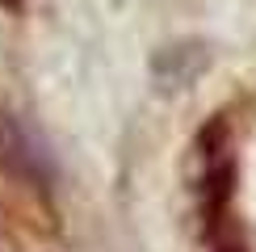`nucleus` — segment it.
<instances>
[{
    "label": "nucleus",
    "instance_id": "nucleus-2",
    "mask_svg": "<svg viewBox=\"0 0 256 252\" xmlns=\"http://www.w3.org/2000/svg\"><path fill=\"white\" fill-rule=\"evenodd\" d=\"M8 4H13V0H8Z\"/></svg>",
    "mask_w": 256,
    "mask_h": 252
},
{
    "label": "nucleus",
    "instance_id": "nucleus-1",
    "mask_svg": "<svg viewBox=\"0 0 256 252\" xmlns=\"http://www.w3.org/2000/svg\"><path fill=\"white\" fill-rule=\"evenodd\" d=\"M0 168L34 189H50V181H55V164H50L46 147L13 114H0Z\"/></svg>",
    "mask_w": 256,
    "mask_h": 252
}]
</instances>
